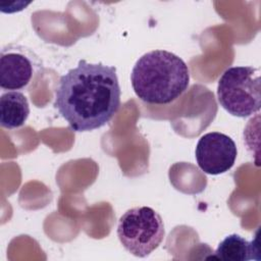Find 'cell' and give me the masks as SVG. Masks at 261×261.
Returning <instances> with one entry per match:
<instances>
[{"mask_svg":"<svg viewBox=\"0 0 261 261\" xmlns=\"http://www.w3.org/2000/svg\"><path fill=\"white\" fill-rule=\"evenodd\" d=\"M120 86L116 68L82 59L61 75L54 107L74 132L102 127L120 107Z\"/></svg>","mask_w":261,"mask_h":261,"instance_id":"6da1fadb","label":"cell"},{"mask_svg":"<svg viewBox=\"0 0 261 261\" xmlns=\"http://www.w3.org/2000/svg\"><path fill=\"white\" fill-rule=\"evenodd\" d=\"M135 94L144 102L165 105L176 100L190 85V70L177 55L152 50L142 55L130 73Z\"/></svg>","mask_w":261,"mask_h":261,"instance_id":"7a4b0ae2","label":"cell"},{"mask_svg":"<svg viewBox=\"0 0 261 261\" xmlns=\"http://www.w3.org/2000/svg\"><path fill=\"white\" fill-rule=\"evenodd\" d=\"M217 99L229 114L248 117L260 110L261 82L259 69L252 66H231L218 80Z\"/></svg>","mask_w":261,"mask_h":261,"instance_id":"3957f363","label":"cell"},{"mask_svg":"<svg viewBox=\"0 0 261 261\" xmlns=\"http://www.w3.org/2000/svg\"><path fill=\"white\" fill-rule=\"evenodd\" d=\"M117 237L123 248L134 256H149L163 242L164 223L151 207L140 206L126 210L117 223Z\"/></svg>","mask_w":261,"mask_h":261,"instance_id":"277c9868","label":"cell"},{"mask_svg":"<svg viewBox=\"0 0 261 261\" xmlns=\"http://www.w3.org/2000/svg\"><path fill=\"white\" fill-rule=\"evenodd\" d=\"M43 71V62L31 48L8 44L0 53V87L2 90L22 91Z\"/></svg>","mask_w":261,"mask_h":261,"instance_id":"5b68a950","label":"cell"},{"mask_svg":"<svg viewBox=\"0 0 261 261\" xmlns=\"http://www.w3.org/2000/svg\"><path fill=\"white\" fill-rule=\"evenodd\" d=\"M237 155L238 149L234 141L219 132L203 135L195 149L198 166L202 171L211 175L228 171L233 166Z\"/></svg>","mask_w":261,"mask_h":261,"instance_id":"8992f818","label":"cell"},{"mask_svg":"<svg viewBox=\"0 0 261 261\" xmlns=\"http://www.w3.org/2000/svg\"><path fill=\"white\" fill-rule=\"evenodd\" d=\"M30 105L27 97L19 91H7L0 97V123L7 129L19 128L28 120Z\"/></svg>","mask_w":261,"mask_h":261,"instance_id":"52a82bcc","label":"cell"},{"mask_svg":"<svg viewBox=\"0 0 261 261\" xmlns=\"http://www.w3.org/2000/svg\"><path fill=\"white\" fill-rule=\"evenodd\" d=\"M211 257L224 261L260 260L259 243L257 239L247 241L240 234L231 233L219 243Z\"/></svg>","mask_w":261,"mask_h":261,"instance_id":"ba28073f","label":"cell"}]
</instances>
